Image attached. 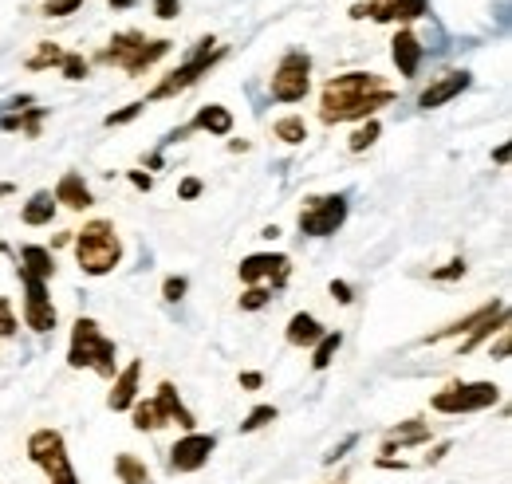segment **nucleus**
<instances>
[{"label": "nucleus", "mask_w": 512, "mask_h": 484, "mask_svg": "<svg viewBox=\"0 0 512 484\" xmlns=\"http://www.w3.org/2000/svg\"><path fill=\"white\" fill-rule=\"evenodd\" d=\"M394 99H398L394 87H386L375 71H343V75L323 83L320 122L323 126H339V122L375 119Z\"/></svg>", "instance_id": "f257e3e1"}, {"label": "nucleus", "mask_w": 512, "mask_h": 484, "mask_svg": "<svg viewBox=\"0 0 512 484\" xmlns=\"http://www.w3.org/2000/svg\"><path fill=\"white\" fill-rule=\"evenodd\" d=\"M67 366L71 370H95L99 378H115L119 374V347L115 339L103 335V327L91 315H79L71 323V343H67Z\"/></svg>", "instance_id": "f03ea898"}, {"label": "nucleus", "mask_w": 512, "mask_h": 484, "mask_svg": "<svg viewBox=\"0 0 512 484\" xmlns=\"http://www.w3.org/2000/svg\"><path fill=\"white\" fill-rule=\"evenodd\" d=\"M71 248H75V260L87 276H111L119 264H123V241L115 233V221H87L75 237H71Z\"/></svg>", "instance_id": "7ed1b4c3"}, {"label": "nucleus", "mask_w": 512, "mask_h": 484, "mask_svg": "<svg viewBox=\"0 0 512 484\" xmlns=\"http://www.w3.org/2000/svg\"><path fill=\"white\" fill-rule=\"evenodd\" d=\"M170 40H150L146 32H119L111 36V44L99 52V63H111V67H123L130 79L146 75L158 60L170 56Z\"/></svg>", "instance_id": "20e7f679"}, {"label": "nucleus", "mask_w": 512, "mask_h": 484, "mask_svg": "<svg viewBox=\"0 0 512 484\" xmlns=\"http://www.w3.org/2000/svg\"><path fill=\"white\" fill-rule=\"evenodd\" d=\"M24 449H28V461L48 477V484H79V473L71 465V453H67V441L60 429H52V425L32 429Z\"/></svg>", "instance_id": "39448f33"}, {"label": "nucleus", "mask_w": 512, "mask_h": 484, "mask_svg": "<svg viewBox=\"0 0 512 484\" xmlns=\"http://www.w3.org/2000/svg\"><path fill=\"white\" fill-rule=\"evenodd\" d=\"M225 60V48L217 44V40H201L197 48L190 52V60L182 63L178 71H170L166 79H158L154 83V91L142 99V103H162V99H174V95H186L193 83L201 79V75H209L217 63Z\"/></svg>", "instance_id": "423d86ee"}, {"label": "nucleus", "mask_w": 512, "mask_h": 484, "mask_svg": "<svg viewBox=\"0 0 512 484\" xmlns=\"http://www.w3.org/2000/svg\"><path fill=\"white\" fill-rule=\"evenodd\" d=\"M497 402H501V386L497 382H449V386H442L430 398V410L434 414H449V418H461V414L493 410Z\"/></svg>", "instance_id": "0eeeda50"}, {"label": "nucleus", "mask_w": 512, "mask_h": 484, "mask_svg": "<svg viewBox=\"0 0 512 484\" xmlns=\"http://www.w3.org/2000/svg\"><path fill=\"white\" fill-rule=\"evenodd\" d=\"M268 91H272L276 103H304L308 91H312V56L308 52H288L276 63Z\"/></svg>", "instance_id": "6e6552de"}, {"label": "nucleus", "mask_w": 512, "mask_h": 484, "mask_svg": "<svg viewBox=\"0 0 512 484\" xmlns=\"http://www.w3.org/2000/svg\"><path fill=\"white\" fill-rule=\"evenodd\" d=\"M300 233L304 237H335L347 221V193H327V197H308L300 205Z\"/></svg>", "instance_id": "1a4fd4ad"}, {"label": "nucleus", "mask_w": 512, "mask_h": 484, "mask_svg": "<svg viewBox=\"0 0 512 484\" xmlns=\"http://www.w3.org/2000/svg\"><path fill=\"white\" fill-rule=\"evenodd\" d=\"M16 280L24 288V327H32L36 335L52 331L60 323V315H56V303L48 296V280H40V276H32L24 268H16Z\"/></svg>", "instance_id": "9d476101"}, {"label": "nucleus", "mask_w": 512, "mask_h": 484, "mask_svg": "<svg viewBox=\"0 0 512 484\" xmlns=\"http://www.w3.org/2000/svg\"><path fill=\"white\" fill-rule=\"evenodd\" d=\"M217 453V437L213 433H186V437H178L170 449H166V465H170V473H178V477H190V473H201L205 465H209V457Z\"/></svg>", "instance_id": "9b49d317"}, {"label": "nucleus", "mask_w": 512, "mask_h": 484, "mask_svg": "<svg viewBox=\"0 0 512 484\" xmlns=\"http://www.w3.org/2000/svg\"><path fill=\"white\" fill-rule=\"evenodd\" d=\"M237 276H241V284H249V288L272 284V288L280 292V288L288 284V276H292V260H288L284 252H253V256L241 260Z\"/></svg>", "instance_id": "f8f14e48"}, {"label": "nucleus", "mask_w": 512, "mask_h": 484, "mask_svg": "<svg viewBox=\"0 0 512 484\" xmlns=\"http://www.w3.org/2000/svg\"><path fill=\"white\" fill-rule=\"evenodd\" d=\"M430 12V0H367V4H355L351 8V20H379V24H410L418 16Z\"/></svg>", "instance_id": "ddd939ff"}, {"label": "nucleus", "mask_w": 512, "mask_h": 484, "mask_svg": "<svg viewBox=\"0 0 512 484\" xmlns=\"http://www.w3.org/2000/svg\"><path fill=\"white\" fill-rule=\"evenodd\" d=\"M150 402H154V414H158L162 429H166V425H178V429H186V433L197 429V418H193L190 406L182 402V394H178L174 382H158V390H154Z\"/></svg>", "instance_id": "4468645a"}, {"label": "nucleus", "mask_w": 512, "mask_h": 484, "mask_svg": "<svg viewBox=\"0 0 512 484\" xmlns=\"http://www.w3.org/2000/svg\"><path fill=\"white\" fill-rule=\"evenodd\" d=\"M469 87H473V71L453 67V71L438 75V79L418 95V107H422V111H438V107H446L449 99H457V95L469 91Z\"/></svg>", "instance_id": "2eb2a0df"}, {"label": "nucleus", "mask_w": 512, "mask_h": 484, "mask_svg": "<svg viewBox=\"0 0 512 484\" xmlns=\"http://www.w3.org/2000/svg\"><path fill=\"white\" fill-rule=\"evenodd\" d=\"M430 437H434L430 422H422V418H406V422H398L394 429H386L383 433V441H379V457H394V453H402V449L430 445Z\"/></svg>", "instance_id": "dca6fc26"}, {"label": "nucleus", "mask_w": 512, "mask_h": 484, "mask_svg": "<svg viewBox=\"0 0 512 484\" xmlns=\"http://www.w3.org/2000/svg\"><path fill=\"white\" fill-rule=\"evenodd\" d=\"M138 378H142V363L130 359L115 378H111V394H107V410L111 414H127L130 406L138 402Z\"/></svg>", "instance_id": "f3484780"}, {"label": "nucleus", "mask_w": 512, "mask_h": 484, "mask_svg": "<svg viewBox=\"0 0 512 484\" xmlns=\"http://www.w3.org/2000/svg\"><path fill=\"white\" fill-rule=\"evenodd\" d=\"M497 315H509V303L505 300H493V303H485V307H477L473 315H465V319L449 323V327H442V331L426 335L422 343H446V339H457V335H469V331H477L481 323H489V319H497Z\"/></svg>", "instance_id": "a211bd4d"}, {"label": "nucleus", "mask_w": 512, "mask_h": 484, "mask_svg": "<svg viewBox=\"0 0 512 484\" xmlns=\"http://www.w3.org/2000/svg\"><path fill=\"white\" fill-rule=\"evenodd\" d=\"M422 56H426V48L418 44V36H414L410 28H398L394 40H390V60L398 67V75H402V79H414L418 67H422Z\"/></svg>", "instance_id": "6ab92c4d"}, {"label": "nucleus", "mask_w": 512, "mask_h": 484, "mask_svg": "<svg viewBox=\"0 0 512 484\" xmlns=\"http://www.w3.org/2000/svg\"><path fill=\"white\" fill-rule=\"evenodd\" d=\"M52 197H56V205H64V209H71V213H83V209H91V205H95L91 185L83 182V174H75V170H67L64 178L56 182Z\"/></svg>", "instance_id": "aec40b11"}, {"label": "nucleus", "mask_w": 512, "mask_h": 484, "mask_svg": "<svg viewBox=\"0 0 512 484\" xmlns=\"http://www.w3.org/2000/svg\"><path fill=\"white\" fill-rule=\"evenodd\" d=\"M190 130H205V134H217V138H225L229 130H233V115L221 107V103H209V107H201L197 115L190 119V126H182V130H174L170 134V142H178V138H186Z\"/></svg>", "instance_id": "412c9836"}, {"label": "nucleus", "mask_w": 512, "mask_h": 484, "mask_svg": "<svg viewBox=\"0 0 512 484\" xmlns=\"http://www.w3.org/2000/svg\"><path fill=\"white\" fill-rule=\"evenodd\" d=\"M32 99L24 95V99H16V103H8V107H16L12 115H0V130H20L24 138H40V126L48 119V111L44 107H28Z\"/></svg>", "instance_id": "4be33fe9"}, {"label": "nucleus", "mask_w": 512, "mask_h": 484, "mask_svg": "<svg viewBox=\"0 0 512 484\" xmlns=\"http://www.w3.org/2000/svg\"><path fill=\"white\" fill-rule=\"evenodd\" d=\"M323 331L327 327H323L312 311H296L288 319V327H284V339H288V347H316L323 339Z\"/></svg>", "instance_id": "5701e85b"}, {"label": "nucleus", "mask_w": 512, "mask_h": 484, "mask_svg": "<svg viewBox=\"0 0 512 484\" xmlns=\"http://www.w3.org/2000/svg\"><path fill=\"white\" fill-rule=\"evenodd\" d=\"M52 217H56V197H52L48 189H36V193L24 201V209H20V221L32 225V229L52 225Z\"/></svg>", "instance_id": "b1692460"}, {"label": "nucleus", "mask_w": 512, "mask_h": 484, "mask_svg": "<svg viewBox=\"0 0 512 484\" xmlns=\"http://www.w3.org/2000/svg\"><path fill=\"white\" fill-rule=\"evenodd\" d=\"M16 268H24V272H32V276H40V280H52V276H56V256H52V248H44V244H24Z\"/></svg>", "instance_id": "393cba45"}, {"label": "nucleus", "mask_w": 512, "mask_h": 484, "mask_svg": "<svg viewBox=\"0 0 512 484\" xmlns=\"http://www.w3.org/2000/svg\"><path fill=\"white\" fill-rule=\"evenodd\" d=\"M115 477L123 484H150V465L134 453H115Z\"/></svg>", "instance_id": "a878e982"}, {"label": "nucleus", "mask_w": 512, "mask_h": 484, "mask_svg": "<svg viewBox=\"0 0 512 484\" xmlns=\"http://www.w3.org/2000/svg\"><path fill=\"white\" fill-rule=\"evenodd\" d=\"M272 134H276L284 146H304V142H308V122L300 119V115L276 119V122H272Z\"/></svg>", "instance_id": "bb28decb"}, {"label": "nucleus", "mask_w": 512, "mask_h": 484, "mask_svg": "<svg viewBox=\"0 0 512 484\" xmlns=\"http://www.w3.org/2000/svg\"><path fill=\"white\" fill-rule=\"evenodd\" d=\"M379 134H383V122L379 119H363L355 130H351V138H347V150L351 154H363V150H371L375 142H379Z\"/></svg>", "instance_id": "cd10ccee"}, {"label": "nucleus", "mask_w": 512, "mask_h": 484, "mask_svg": "<svg viewBox=\"0 0 512 484\" xmlns=\"http://www.w3.org/2000/svg\"><path fill=\"white\" fill-rule=\"evenodd\" d=\"M339 347H343V331H323V339L312 347V370H327Z\"/></svg>", "instance_id": "c85d7f7f"}, {"label": "nucleus", "mask_w": 512, "mask_h": 484, "mask_svg": "<svg viewBox=\"0 0 512 484\" xmlns=\"http://www.w3.org/2000/svg\"><path fill=\"white\" fill-rule=\"evenodd\" d=\"M501 327H509V315H497V319H489V323H481L477 331H469V335H465V343H461L457 351H461V355H469V351H473L477 343H485V339H489L493 331H501Z\"/></svg>", "instance_id": "c756f323"}, {"label": "nucleus", "mask_w": 512, "mask_h": 484, "mask_svg": "<svg viewBox=\"0 0 512 484\" xmlns=\"http://www.w3.org/2000/svg\"><path fill=\"white\" fill-rule=\"evenodd\" d=\"M276 418H280V410H276V406H253V410H249V418L241 422V433H256V429L272 425Z\"/></svg>", "instance_id": "7c9ffc66"}, {"label": "nucleus", "mask_w": 512, "mask_h": 484, "mask_svg": "<svg viewBox=\"0 0 512 484\" xmlns=\"http://www.w3.org/2000/svg\"><path fill=\"white\" fill-rule=\"evenodd\" d=\"M64 63V48L56 44H40V52L28 60V71H44V67H60Z\"/></svg>", "instance_id": "2f4dec72"}, {"label": "nucleus", "mask_w": 512, "mask_h": 484, "mask_svg": "<svg viewBox=\"0 0 512 484\" xmlns=\"http://www.w3.org/2000/svg\"><path fill=\"white\" fill-rule=\"evenodd\" d=\"M60 71H64V79L79 83V79H87V75H91V60H83L79 52H64V63H60Z\"/></svg>", "instance_id": "473e14b6"}, {"label": "nucleus", "mask_w": 512, "mask_h": 484, "mask_svg": "<svg viewBox=\"0 0 512 484\" xmlns=\"http://www.w3.org/2000/svg\"><path fill=\"white\" fill-rule=\"evenodd\" d=\"M186 292H190V280H186V276H166V280H162V300L166 303H178Z\"/></svg>", "instance_id": "72a5a7b5"}, {"label": "nucleus", "mask_w": 512, "mask_h": 484, "mask_svg": "<svg viewBox=\"0 0 512 484\" xmlns=\"http://www.w3.org/2000/svg\"><path fill=\"white\" fill-rule=\"evenodd\" d=\"M16 331H20L16 311H12V303L0 296V339H16Z\"/></svg>", "instance_id": "f704fd0d"}, {"label": "nucleus", "mask_w": 512, "mask_h": 484, "mask_svg": "<svg viewBox=\"0 0 512 484\" xmlns=\"http://www.w3.org/2000/svg\"><path fill=\"white\" fill-rule=\"evenodd\" d=\"M146 111V103L138 99V103H130V107H123V111H111L107 119H103V126H127V122H134L138 115Z\"/></svg>", "instance_id": "c9c22d12"}, {"label": "nucleus", "mask_w": 512, "mask_h": 484, "mask_svg": "<svg viewBox=\"0 0 512 484\" xmlns=\"http://www.w3.org/2000/svg\"><path fill=\"white\" fill-rule=\"evenodd\" d=\"M461 276H465V260H449L446 268H434V272H430L434 284H453V280H461Z\"/></svg>", "instance_id": "e433bc0d"}, {"label": "nucleus", "mask_w": 512, "mask_h": 484, "mask_svg": "<svg viewBox=\"0 0 512 484\" xmlns=\"http://www.w3.org/2000/svg\"><path fill=\"white\" fill-rule=\"evenodd\" d=\"M272 303V288H249L245 296H241V311H260V307H268Z\"/></svg>", "instance_id": "4c0bfd02"}, {"label": "nucleus", "mask_w": 512, "mask_h": 484, "mask_svg": "<svg viewBox=\"0 0 512 484\" xmlns=\"http://www.w3.org/2000/svg\"><path fill=\"white\" fill-rule=\"evenodd\" d=\"M83 0H44V16H71Z\"/></svg>", "instance_id": "58836bf2"}, {"label": "nucleus", "mask_w": 512, "mask_h": 484, "mask_svg": "<svg viewBox=\"0 0 512 484\" xmlns=\"http://www.w3.org/2000/svg\"><path fill=\"white\" fill-rule=\"evenodd\" d=\"M178 12H182L178 0H154V16H158V20H174Z\"/></svg>", "instance_id": "ea45409f"}, {"label": "nucleus", "mask_w": 512, "mask_h": 484, "mask_svg": "<svg viewBox=\"0 0 512 484\" xmlns=\"http://www.w3.org/2000/svg\"><path fill=\"white\" fill-rule=\"evenodd\" d=\"M201 189H205V185L197 182V178H186V182L178 185V197H182V201H193V197H201Z\"/></svg>", "instance_id": "a19ab883"}, {"label": "nucleus", "mask_w": 512, "mask_h": 484, "mask_svg": "<svg viewBox=\"0 0 512 484\" xmlns=\"http://www.w3.org/2000/svg\"><path fill=\"white\" fill-rule=\"evenodd\" d=\"M331 296L343 303V307L355 300V296H351V284H347V280H331Z\"/></svg>", "instance_id": "79ce46f5"}, {"label": "nucleus", "mask_w": 512, "mask_h": 484, "mask_svg": "<svg viewBox=\"0 0 512 484\" xmlns=\"http://www.w3.org/2000/svg\"><path fill=\"white\" fill-rule=\"evenodd\" d=\"M127 178H130V185H134V189H146V193L154 189V178H150V174H142V170H130Z\"/></svg>", "instance_id": "37998d69"}, {"label": "nucleus", "mask_w": 512, "mask_h": 484, "mask_svg": "<svg viewBox=\"0 0 512 484\" xmlns=\"http://www.w3.org/2000/svg\"><path fill=\"white\" fill-rule=\"evenodd\" d=\"M241 386H245V390H260V386H264V374H256V370H245V374H241Z\"/></svg>", "instance_id": "c03bdc74"}, {"label": "nucleus", "mask_w": 512, "mask_h": 484, "mask_svg": "<svg viewBox=\"0 0 512 484\" xmlns=\"http://www.w3.org/2000/svg\"><path fill=\"white\" fill-rule=\"evenodd\" d=\"M453 449V441H442L434 453H426V465H438V461H446V453Z\"/></svg>", "instance_id": "a18cd8bd"}, {"label": "nucleus", "mask_w": 512, "mask_h": 484, "mask_svg": "<svg viewBox=\"0 0 512 484\" xmlns=\"http://www.w3.org/2000/svg\"><path fill=\"white\" fill-rule=\"evenodd\" d=\"M509 355V327H501V343L493 347V359H505Z\"/></svg>", "instance_id": "49530a36"}, {"label": "nucleus", "mask_w": 512, "mask_h": 484, "mask_svg": "<svg viewBox=\"0 0 512 484\" xmlns=\"http://www.w3.org/2000/svg\"><path fill=\"white\" fill-rule=\"evenodd\" d=\"M107 4H111V8H119V12H123V8H130V4H138V0H107Z\"/></svg>", "instance_id": "de8ad7c7"}]
</instances>
